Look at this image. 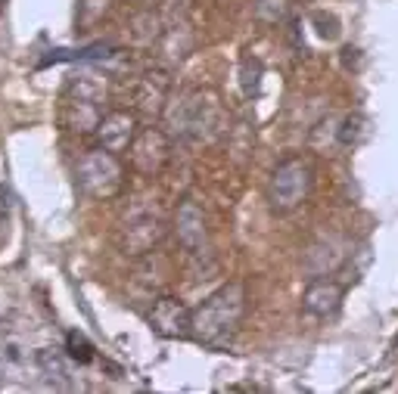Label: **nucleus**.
Instances as JSON below:
<instances>
[{
    "label": "nucleus",
    "instance_id": "nucleus-6",
    "mask_svg": "<svg viewBox=\"0 0 398 394\" xmlns=\"http://www.w3.org/2000/svg\"><path fill=\"white\" fill-rule=\"evenodd\" d=\"M162 233H165V227L156 211H134L122 227V251L131 258L146 255L159 246Z\"/></svg>",
    "mask_w": 398,
    "mask_h": 394
},
{
    "label": "nucleus",
    "instance_id": "nucleus-7",
    "mask_svg": "<svg viewBox=\"0 0 398 394\" xmlns=\"http://www.w3.org/2000/svg\"><path fill=\"white\" fill-rule=\"evenodd\" d=\"M128 153H131V165H134L140 174H146V177L159 174L171 155L168 133H162L159 128L137 131V137H134V143L128 146Z\"/></svg>",
    "mask_w": 398,
    "mask_h": 394
},
{
    "label": "nucleus",
    "instance_id": "nucleus-9",
    "mask_svg": "<svg viewBox=\"0 0 398 394\" xmlns=\"http://www.w3.org/2000/svg\"><path fill=\"white\" fill-rule=\"evenodd\" d=\"M150 326L156 335L162 338H193V329H190V311L184 307L181 298H171V295H162L159 302L153 304L150 311Z\"/></svg>",
    "mask_w": 398,
    "mask_h": 394
},
{
    "label": "nucleus",
    "instance_id": "nucleus-2",
    "mask_svg": "<svg viewBox=\"0 0 398 394\" xmlns=\"http://www.w3.org/2000/svg\"><path fill=\"white\" fill-rule=\"evenodd\" d=\"M75 184L78 190L90 199H115L124 190V168L109 149H90L75 165Z\"/></svg>",
    "mask_w": 398,
    "mask_h": 394
},
{
    "label": "nucleus",
    "instance_id": "nucleus-14",
    "mask_svg": "<svg viewBox=\"0 0 398 394\" xmlns=\"http://www.w3.org/2000/svg\"><path fill=\"white\" fill-rule=\"evenodd\" d=\"M66 351L72 360H78V364H90L93 360V345L88 342V335L78 333V329L66 333Z\"/></svg>",
    "mask_w": 398,
    "mask_h": 394
},
{
    "label": "nucleus",
    "instance_id": "nucleus-4",
    "mask_svg": "<svg viewBox=\"0 0 398 394\" xmlns=\"http://www.w3.org/2000/svg\"><path fill=\"white\" fill-rule=\"evenodd\" d=\"M311 193V165L302 159L280 162L268 184V202L274 211H293Z\"/></svg>",
    "mask_w": 398,
    "mask_h": 394
},
{
    "label": "nucleus",
    "instance_id": "nucleus-19",
    "mask_svg": "<svg viewBox=\"0 0 398 394\" xmlns=\"http://www.w3.org/2000/svg\"><path fill=\"white\" fill-rule=\"evenodd\" d=\"M311 22L317 25V35L324 37V41H336L339 37V19L330 13H315L311 16Z\"/></svg>",
    "mask_w": 398,
    "mask_h": 394
},
{
    "label": "nucleus",
    "instance_id": "nucleus-15",
    "mask_svg": "<svg viewBox=\"0 0 398 394\" xmlns=\"http://www.w3.org/2000/svg\"><path fill=\"white\" fill-rule=\"evenodd\" d=\"M286 10H290V0H255V19L268 22V25H277Z\"/></svg>",
    "mask_w": 398,
    "mask_h": 394
},
{
    "label": "nucleus",
    "instance_id": "nucleus-12",
    "mask_svg": "<svg viewBox=\"0 0 398 394\" xmlns=\"http://www.w3.org/2000/svg\"><path fill=\"white\" fill-rule=\"evenodd\" d=\"M168 97V75L162 72H150L140 78V90H137V102L146 112H162V102Z\"/></svg>",
    "mask_w": 398,
    "mask_h": 394
},
{
    "label": "nucleus",
    "instance_id": "nucleus-8",
    "mask_svg": "<svg viewBox=\"0 0 398 394\" xmlns=\"http://www.w3.org/2000/svg\"><path fill=\"white\" fill-rule=\"evenodd\" d=\"M175 233L181 249L190 258H202L209 255V230H206V215L193 199H184L177 205V215H175Z\"/></svg>",
    "mask_w": 398,
    "mask_h": 394
},
{
    "label": "nucleus",
    "instance_id": "nucleus-11",
    "mask_svg": "<svg viewBox=\"0 0 398 394\" xmlns=\"http://www.w3.org/2000/svg\"><path fill=\"white\" fill-rule=\"evenodd\" d=\"M342 286L336 280H315L302 295V307L311 314V317H333V314L342 307Z\"/></svg>",
    "mask_w": 398,
    "mask_h": 394
},
{
    "label": "nucleus",
    "instance_id": "nucleus-5",
    "mask_svg": "<svg viewBox=\"0 0 398 394\" xmlns=\"http://www.w3.org/2000/svg\"><path fill=\"white\" fill-rule=\"evenodd\" d=\"M168 124L177 140H199L212 128V102L199 93H187L168 109Z\"/></svg>",
    "mask_w": 398,
    "mask_h": 394
},
{
    "label": "nucleus",
    "instance_id": "nucleus-18",
    "mask_svg": "<svg viewBox=\"0 0 398 394\" xmlns=\"http://www.w3.org/2000/svg\"><path fill=\"white\" fill-rule=\"evenodd\" d=\"M361 137H364V118L349 115L339 128V146H355Z\"/></svg>",
    "mask_w": 398,
    "mask_h": 394
},
{
    "label": "nucleus",
    "instance_id": "nucleus-3",
    "mask_svg": "<svg viewBox=\"0 0 398 394\" xmlns=\"http://www.w3.org/2000/svg\"><path fill=\"white\" fill-rule=\"evenodd\" d=\"M103 118V84L97 75H75L62 93V124L69 131H93Z\"/></svg>",
    "mask_w": 398,
    "mask_h": 394
},
{
    "label": "nucleus",
    "instance_id": "nucleus-16",
    "mask_svg": "<svg viewBox=\"0 0 398 394\" xmlns=\"http://www.w3.org/2000/svg\"><path fill=\"white\" fill-rule=\"evenodd\" d=\"M240 84H243V93L246 97H255L259 93V84H262V62L246 56L243 59V68H240Z\"/></svg>",
    "mask_w": 398,
    "mask_h": 394
},
{
    "label": "nucleus",
    "instance_id": "nucleus-17",
    "mask_svg": "<svg viewBox=\"0 0 398 394\" xmlns=\"http://www.w3.org/2000/svg\"><path fill=\"white\" fill-rule=\"evenodd\" d=\"M106 10H109V0H81V6H78V25L81 28L97 25L106 16Z\"/></svg>",
    "mask_w": 398,
    "mask_h": 394
},
{
    "label": "nucleus",
    "instance_id": "nucleus-20",
    "mask_svg": "<svg viewBox=\"0 0 398 394\" xmlns=\"http://www.w3.org/2000/svg\"><path fill=\"white\" fill-rule=\"evenodd\" d=\"M0 376H4V369H0Z\"/></svg>",
    "mask_w": 398,
    "mask_h": 394
},
{
    "label": "nucleus",
    "instance_id": "nucleus-10",
    "mask_svg": "<svg viewBox=\"0 0 398 394\" xmlns=\"http://www.w3.org/2000/svg\"><path fill=\"white\" fill-rule=\"evenodd\" d=\"M93 133H97V143L109 153H124L137 137V118L124 109H112L97 121Z\"/></svg>",
    "mask_w": 398,
    "mask_h": 394
},
{
    "label": "nucleus",
    "instance_id": "nucleus-1",
    "mask_svg": "<svg viewBox=\"0 0 398 394\" xmlns=\"http://www.w3.org/2000/svg\"><path fill=\"white\" fill-rule=\"evenodd\" d=\"M243 314H246V289L240 282H228V286H221L199 307L190 311L193 338H199L202 345H212V348H221V345H228L237 335Z\"/></svg>",
    "mask_w": 398,
    "mask_h": 394
},
{
    "label": "nucleus",
    "instance_id": "nucleus-13",
    "mask_svg": "<svg viewBox=\"0 0 398 394\" xmlns=\"http://www.w3.org/2000/svg\"><path fill=\"white\" fill-rule=\"evenodd\" d=\"M37 366L41 373L47 376V382L57 385V388H72V379H69V366H66V357L53 348H41L37 351Z\"/></svg>",
    "mask_w": 398,
    "mask_h": 394
}]
</instances>
